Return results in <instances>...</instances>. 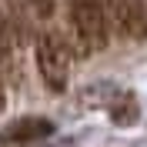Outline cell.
<instances>
[{
    "label": "cell",
    "instance_id": "1",
    "mask_svg": "<svg viewBox=\"0 0 147 147\" xmlns=\"http://www.w3.org/2000/svg\"><path fill=\"white\" fill-rule=\"evenodd\" d=\"M34 44H37V67H40L47 90L64 94L70 84V47L64 44V37L57 30H40Z\"/></svg>",
    "mask_w": 147,
    "mask_h": 147
},
{
    "label": "cell",
    "instance_id": "2",
    "mask_svg": "<svg viewBox=\"0 0 147 147\" xmlns=\"http://www.w3.org/2000/svg\"><path fill=\"white\" fill-rule=\"evenodd\" d=\"M70 30L74 37H80V44L87 50H104L107 47V13L104 3L97 0H70Z\"/></svg>",
    "mask_w": 147,
    "mask_h": 147
},
{
    "label": "cell",
    "instance_id": "3",
    "mask_svg": "<svg viewBox=\"0 0 147 147\" xmlns=\"http://www.w3.org/2000/svg\"><path fill=\"white\" fill-rule=\"evenodd\" d=\"M107 10L124 37H130V40L147 37V10L140 0H107Z\"/></svg>",
    "mask_w": 147,
    "mask_h": 147
},
{
    "label": "cell",
    "instance_id": "4",
    "mask_svg": "<svg viewBox=\"0 0 147 147\" xmlns=\"http://www.w3.org/2000/svg\"><path fill=\"white\" fill-rule=\"evenodd\" d=\"M0 137H3V144H34V140L54 137V124L47 117H20L13 124H7Z\"/></svg>",
    "mask_w": 147,
    "mask_h": 147
},
{
    "label": "cell",
    "instance_id": "5",
    "mask_svg": "<svg viewBox=\"0 0 147 147\" xmlns=\"http://www.w3.org/2000/svg\"><path fill=\"white\" fill-rule=\"evenodd\" d=\"M0 17H3V27L13 37V44L24 47V40L30 37V24L27 13H24V0H0Z\"/></svg>",
    "mask_w": 147,
    "mask_h": 147
},
{
    "label": "cell",
    "instance_id": "6",
    "mask_svg": "<svg viewBox=\"0 0 147 147\" xmlns=\"http://www.w3.org/2000/svg\"><path fill=\"white\" fill-rule=\"evenodd\" d=\"M107 110H110V120L120 124V127H130V124L140 120V104H137L134 94H120V97H114Z\"/></svg>",
    "mask_w": 147,
    "mask_h": 147
},
{
    "label": "cell",
    "instance_id": "7",
    "mask_svg": "<svg viewBox=\"0 0 147 147\" xmlns=\"http://www.w3.org/2000/svg\"><path fill=\"white\" fill-rule=\"evenodd\" d=\"M27 3H30V10H34L40 20H50V17H54V0H27Z\"/></svg>",
    "mask_w": 147,
    "mask_h": 147
},
{
    "label": "cell",
    "instance_id": "8",
    "mask_svg": "<svg viewBox=\"0 0 147 147\" xmlns=\"http://www.w3.org/2000/svg\"><path fill=\"white\" fill-rule=\"evenodd\" d=\"M3 80H7V77H3V70H0V110L7 107V90H3Z\"/></svg>",
    "mask_w": 147,
    "mask_h": 147
}]
</instances>
